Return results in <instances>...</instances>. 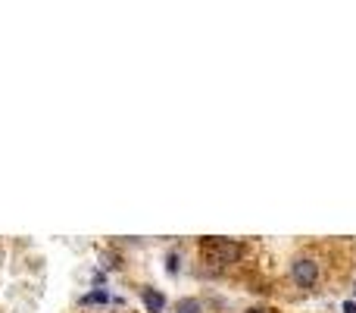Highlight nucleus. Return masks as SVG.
Returning <instances> with one entry per match:
<instances>
[{
	"label": "nucleus",
	"instance_id": "20e7f679",
	"mask_svg": "<svg viewBox=\"0 0 356 313\" xmlns=\"http://www.w3.org/2000/svg\"><path fill=\"white\" fill-rule=\"evenodd\" d=\"M79 304L81 307H110V304H122V301L113 298L106 289H94V291H88V295H81Z\"/></svg>",
	"mask_w": 356,
	"mask_h": 313
},
{
	"label": "nucleus",
	"instance_id": "39448f33",
	"mask_svg": "<svg viewBox=\"0 0 356 313\" xmlns=\"http://www.w3.org/2000/svg\"><path fill=\"white\" fill-rule=\"evenodd\" d=\"M172 310L175 313H203V301L200 298H178Z\"/></svg>",
	"mask_w": 356,
	"mask_h": 313
},
{
	"label": "nucleus",
	"instance_id": "f03ea898",
	"mask_svg": "<svg viewBox=\"0 0 356 313\" xmlns=\"http://www.w3.org/2000/svg\"><path fill=\"white\" fill-rule=\"evenodd\" d=\"M288 276L297 289L313 291L322 279V264L316 257H309V254H297V257H291V264H288Z\"/></svg>",
	"mask_w": 356,
	"mask_h": 313
},
{
	"label": "nucleus",
	"instance_id": "1a4fd4ad",
	"mask_svg": "<svg viewBox=\"0 0 356 313\" xmlns=\"http://www.w3.org/2000/svg\"><path fill=\"white\" fill-rule=\"evenodd\" d=\"M353 301H356V282H353Z\"/></svg>",
	"mask_w": 356,
	"mask_h": 313
},
{
	"label": "nucleus",
	"instance_id": "7ed1b4c3",
	"mask_svg": "<svg viewBox=\"0 0 356 313\" xmlns=\"http://www.w3.org/2000/svg\"><path fill=\"white\" fill-rule=\"evenodd\" d=\"M141 304H144V310L147 313H163L166 310V295H163L160 289H154V285H144L141 289Z\"/></svg>",
	"mask_w": 356,
	"mask_h": 313
},
{
	"label": "nucleus",
	"instance_id": "0eeeda50",
	"mask_svg": "<svg viewBox=\"0 0 356 313\" xmlns=\"http://www.w3.org/2000/svg\"><path fill=\"white\" fill-rule=\"evenodd\" d=\"M341 313H356V301H353V298H347V301H341Z\"/></svg>",
	"mask_w": 356,
	"mask_h": 313
},
{
	"label": "nucleus",
	"instance_id": "423d86ee",
	"mask_svg": "<svg viewBox=\"0 0 356 313\" xmlns=\"http://www.w3.org/2000/svg\"><path fill=\"white\" fill-rule=\"evenodd\" d=\"M166 273H169V276H178V273H181V254H178V251H169L166 254Z\"/></svg>",
	"mask_w": 356,
	"mask_h": 313
},
{
	"label": "nucleus",
	"instance_id": "6e6552de",
	"mask_svg": "<svg viewBox=\"0 0 356 313\" xmlns=\"http://www.w3.org/2000/svg\"><path fill=\"white\" fill-rule=\"evenodd\" d=\"M247 313H266V310H247Z\"/></svg>",
	"mask_w": 356,
	"mask_h": 313
},
{
	"label": "nucleus",
	"instance_id": "f257e3e1",
	"mask_svg": "<svg viewBox=\"0 0 356 313\" xmlns=\"http://www.w3.org/2000/svg\"><path fill=\"white\" fill-rule=\"evenodd\" d=\"M200 254H203V260H207V266H213V270H225V266L241 264V257H244V245H241V241H232V238H203Z\"/></svg>",
	"mask_w": 356,
	"mask_h": 313
}]
</instances>
